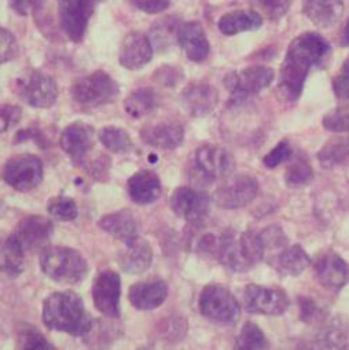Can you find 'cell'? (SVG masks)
Instances as JSON below:
<instances>
[{
    "instance_id": "cell-1",
    "label": "cell",
    "mask_w": 349,
    "mask_h": 350,
    "mask_svg": "<svg viewBox=\"0 0 349 350\" xmlns=\"http://www.w3.org/2000/svg\"><path fill=\"white\" fill-rule=\"evenodd\" d=\"M330 54L328 42L313 32L297 36L289 46L278 77V92L285 102H296L304 90L308 73Z\"/></svg>"
},
{
    "instance_id": "cell-2",
    "label": "cell",
    "mask_w": 349,
    "mask_h": 350,
    "mask_svg": "<svg viewBox=\"0 0 349 350\" xmlns=\"http://www.w3.org/2000/svg\"><path fill=\"white\" fill-rule=\"evenodd\" d=\"M43 321L50 329L76 336L87 335L92 325L83 299L73 291L51 294L43 305Z\"/></svg>"
},
{
    "instance_id": "cell-3",
    "label": "cell",
    "mask_w": 349,
    "mask_h": 350,
    "mask_svg": "<svg viewBox=\"0 0 349 350\" xmlns=\"http://www.w3.org/2000/svg\"><path fill=\"white\" fill-rule=\"evenodd\" d=\"M266 249L260 234L233 230L223 231L219 237L216 258L233 272H246L263 261Z\"/></svg>"
},
{
    "instance_id": "cell-4",
    "label": "cell",
    "mask_w": 349,
    "mask_h": 350,
    "mask_svg": "<svg viewBox=\"0 0 349 350\" xmlns=\"http://www.w3.org/2000/svg\"><path fill=\"white\" fill-rule=\"evenodd\" d=\"M43 272L57 283L76 284L87 276L86 258L75 249L64 246L46 247L40 254Z\"/></svg>"
},
{
    "instance_id": "cell-5",
    "label": "cell",
    "mask_w": 349,
    "mask_h": 350,
    "mask_svg": "<svg viewBox=\"0 0 349 350\" xmlns=\"http://www.w3.org/2000/svg\"><path fill=\"white\" fill-rule=\"evenodd\" d=\"M200 312L214 323L233 324L240 319L241 306L230 290L220 284H209L201 293Z\"/></svg>"
},
{
    "instance_id": "cell-6",
    "label": "cell",
    "mask_w": 349,
    "mask_h": 350,
    "mask_svg": "<svg viewBox=\"0 0 349 350\" xmlns=\"http://www.w3.org/2000/svg\"><path fill=\"white\" fill-rule=\"evenodd\" d=\"M118 95L117 83L105 72H95L76 81L72 87V98L86 106L110 103Z\"/></svg>"
},
{
    "instance_id": "cell-7",
    "label": "cell",
    "mask_w": 349,
    "mask_h": 350,
    "mask_svg": "<svg viewBox=\"0 0 349 350\" xmlns=\"http://www.w3.org/2000/svg\"><path fill=\"white\" fill-rule=\"evenodd\" d=\"M2 179L14 190L28 193L42 183L43 163L35 155H17L6 162Z\"/></svg>"
},
{
    "instance_id": "cell-8",
    "label": "cell",
    "mask_w": 349,
    "mask_h": 350,
    "mask_svg": "<svg viewBox=\"0 0 349 350\" xmlns=\"http://www.w3.org/2000/svg\"><path fill=\"white\" fill-rule=\"evenodd\" d=\"M101 0H58L60 21L64 32L75 43L84 38L90 18Z\"/></svg>"
},
{
    "instance_id": "cell-9",
    "label": "cell",
    "mask_w": 349,
    "mask_h": 350,
    "mask_svg": "<svg viewBox=\"0 0 349 350\" xmlns=\"http://www.w3.org/2000/svg\"><path fill=\"white\" fill-rule=\"evenodd\" d=\"M259 193V183L249 174H237L230 176L215 191L214 201L218 206L234 211L249 205Z\"/></svg>"
},
{
    "instance_id": "cell-10",
    "label": "cell",
    "mask_w": 349,
    "mask_h": 350,
    "mask_svg": "<svg viewBox=\"0 0 349 350\" xmlns=\"http://www.w3.org/2000/svg\"><path fill=\"white\" fill-rule=\"evenodd\" d=\"M274 77V70L270 68L250 66L227 75L224 84L234 100H242L271 85Z\"/></svg>"
},
{
    "instance_id": "cell-11",
    "label": "cell",
    "mask_w": 349,
    "mask_h": 350,
    "mask_svg": "<svg viewBox=\"0 0 349 350\" xmlns=\"http://www.w3.org/2000/svg\"><path fill=\"white\" fill-rule=\"evenodd\" d=\"M244 304L249 313L279 316L287 310L290 301L281 288L248 284L244 291Z\"/></svg>"
},
{
    "instance_id": "cell-12",
    "label": "cell",
    "mask_w": 349,
    "mask_h": 350,
    "mask_svg": "<svg viewBox=\"0 0 349 350\" xmlns=\"http://www.w3.org/2000/svg\"><path fill=\"white\" fill-rule=\"evenodd\" d=\"M170 208L179 217L185 219L193 226H201L209 215L211 198L208 194L200 190L192 187H179L172 194Z\"/></svg>"
},
{
    "instance_id": "cell-13",
    "label": "cell",
    "mask_w": 349,
    "mask_h": 350,
    "mask_svg": "<svg viewBox=\"0 0 349 350\" xmlns=\"http://www.w3.org/2000/svg\"><path fill=\"white\" fill-rule=\"evenodd\" d=\"M196 165L207 180L227 179L235 170V159L230 151L215 144H204L196 152Z\"/></svg>"
},
{
    "instance_id": "cell-14",
    "label": "cell",
    "mask_w": 349,
    "mask_h": 350,
    "mask_svg": "<svg viewBox=\"0 0 349 350\" xmlns=\"http://www.w3.org/2000/svg\"><path fill=\"white\" fill-rule=\"evenodd\" d=\"M121 279L113 271H103L95 279L92 286V298L96 309L112 319L120 316Z\"/></svg>"
},
{
    "instance_id": "cell-15",
    "label": "cell",
    "mask_w": 349,
    "mask_h": 350,
    "mask_svg": "<svg viewBox=\"0 0 349 350\" xmlns=\"http://www.w3.org/2000/svg\"><path fill=\"white\" fill-rule=\"evenodd\" d=\"M313 269L316 280L328 290L339 291L349 283V264L334 252L322 254Z\"/></svg>"
},
{
    "instance_id": "cell-16",
    "label": "cell",
    "mask_w": 349,
    "mask_h": 350,
    "mask_svg": "<svg viewBox=\"0 0 349 350\" xmlns=\"http://www.w3.org/2000/svg\"><path fill=\"white\" fill-rule=\"evenodd\" d=\"M51 234V220L43 216H29L20 223L18 230L14 235L17 237L25 252H36L46 249V245L50 241Z\"/></svg>"
},
{
    "instance_id": "cell-17",
    "label": "cell",
    "mask_w": 349,
    "mask_h": 350,
    "mask_svg": "<svg viewBox=\"0 0 349 350\" xmlns=\"http://www.w3.org/2000/svg\"><path fill=\"white\" fill-rule=\"evenodd\" d=\"M25 100L38 109L51 107L58 98V87L53 77L42 72H34L24 85Z\"/></svg>"
},
{
    "instance_id": "cell-18",
    "label": "cell",
    "mask_w": 349,
    "mask_h": 350,
    "mask_svg": "<svg viewBox=\"0 0 349 350\" xmlns=\"http://www.w3.org/2000/svg\"><path fill=\"white\" fill-rule=\"evenodd\" d=\"M61 147L72 159L81 162L94 147V129L84 122L66 126L61 135Z\"/></svg>"
},
{
    "instance_id": "cell-19",
    "label": "cell",
    "mask_w": 349,
    "mask_h": 350,
    "mask_svg": "<svg viewBox=\"0 0 349 350\" xmlns=\"http://www.w3.org/2000/svg\"><path fill=\"white\" fill-rule=\"evenodd\" d=\"M178 42L188 58L193 62H203L208 58L211 46L205 31L198 23H186L179 27Z\"/></svg>"
},
{
    "instance_id": "cell-20",
    "label": "cell",
    "mask_w": 349,
    "mask_h": 350,
    "mask_svg": "<svg viewBox=\"0 0 349 350\" xmlns=\"http://www.w3.org/2000/svg\"><path fill=\"white\" fill-rule=\"evenodd\" d=\"M153 58V46L143 33H129L120 50V64L131 70L140 69Z\"/></svg>"
},
{
    "instance_id": "cell-21",
    "label": "cell",
    "mask_w": 349,
    "mask_h": 350,
    "mask_svg": "<svg viewBox=\"0 0 349 350\" xmlns=\"http://www.w3.org/2000/svg\"><path fill=\"white\" fill-rule=\"evenodd\" d=\"M185 137L183 126L178 122L162 121L147 125L142 131V139L157 148L173 150L182 144Z\"/></svg>"
},
{
    "instance_id": "cell-22",
    "label": "cell",
    "mask_w": 349,
    "mask_h": 350,
    "mask_svg": "<svg viewBox=\"0 0 349 350\" xmlns=\"http://www.w3.org/2000/svg\"><path fill=\"white\" fill-rule=\"evenodd\" d=\"M302 12L320 29L334 27L344 12V0H302Z\"/></svg>"
},
{
    "instance_id": "cell-23",
    "label": "cell",
    "mask_w": 349,
    "mask_h": 350,
    "mask_svg": "<svg viewBox=\"0 0 349 350\" xmlns=\"http://www.w3.org/2000/svg\"><path fill=\"white\" fill-rule=\"evenodd\" d=\"M129 301L139 310H151L164 304L168 295V286L164 280L154 279L140 282L129 288Z\"/></svg>"
},
{
    "instance_id": "cell-24",
    "label": "cell",
    "mask_w": 349,
    "mask_h": 350,
    "mask_svg": "<svg viewBox=\"0 0 349 350\" xmlns=\"http://www.w3.org/2000/svg\"><path fill=\"white\" fill-rule=\"evenodd\" d=\"M128 194L138 205L155 202L161 196V182L151 170H139L128 180Z\"/></svg>"
},
{
    "instance_id": "cell-25",
    "label": "cell",
    "mask_w": 349,
    "mask_h": 350,
    "mask_svg": "<svg viewBox=\"0 0 349 350\" xmlns=\"http://www.w3.org/2000/svg\"><path fill=\"white\" fill-rule=\"evenodd\" d=\"M124 245L125 249L118 256L120 267L122 271L131 275H138L147 271L153 260V250L150 245L139 237Z\"/></svg>"
},
{
    "instance_id": "cell-26",
    "label": "cell",
    "mask_w": 349,
    "mask_h": 350,
    "mask_svg": "<svg viewBox=\"0 0 349 350\" xmlns=\"http://www.w3.org/2000/svg\"><path fill=\"white\" fill-rule=\"evenodd\" d=\"M183 102L188 110L197 117L209 114L218 105V91L205 83H193L183 91Z\"/></svg>"
},
{
    "instance_id": "cell-27",
    "label": "cell",
    "mask_w": 349,
    "mask_h": 350,
    "mask_svg": "<svg viewBox=\"0 0 349 350\" xmlns=\"http://www.w3.org/2000/svg\"><path fill=\"white\" fill-rule=\"evenodd\" d=\"M99 227L122 243L131 242L139 237L136 219L132 212L125 209L103 216L99 221Z\"/></svg>"
},
{
    "instance_id": "cell-28",
    "label": "cell",
    "mask_w": 349,
    "mask_h": 350,
    "mask_svg": "<svg viewBox=\"0 0 349 350\" xmlns=\"http://www.w3.org/2000/svg\"><path fill=\"white\" fill-rule=\"evenodd\" d=\"M344 347V331L339 327H328L312 338L296 339L287 350H341Z\"/></svg>"
},
{
    "instance_id": "cell-29",
    "label": "cell",
    "mask_w": 349,
    "mask_h": 350,
    "mask_svg": "<svg viewBox=\"0 0 349 350\" xmlns=\"http://www.w3.org/2000/svg\"><path fill=\"white\" fill-rule=\"evenodd\" d=\"M272 265L282 276H298L311 265V260L300 245H293L276 253Z\"/></svg>"
},
{
    "instance_id": "cell-30",
    "label": "cell",
    "mask_w": 349,
    "mask_h": 350,
    "mask_svg": "<svg viewBox=\"0 0 349 350\" xmlns=\"http://www.w3.org/2000/svg\"><path fill=\"white\" fill-rule=\"evenodd\" d=\"M263 17L256 12L237 10L224 14L219 20V29L226 36H235L261 28Z\"/></svg>"
},
{
    "instance_id": "cell-31",
    "label": "cell",
    "mask_w": 349,
    "mask_h": 350,
    "mask_svg": "<svg viewBox=\"0 0 349 350\" xmlns=\"http://www.w3.org/2000/svg\"><path fill=\"white\" fill-rule=\"evenodd\" d=\"M25 268V249L13 234L0 242V271L18 276Z\"/></svg>"
},
{
    "instance_id": "cell-32",
    "label": "cell",
    "mask_w": 349,
    "mask_h": 350,
    "mask_svg": "<svg viewBox=\"0 0 349 350\" xmlns=\"http://www.w3.org/2000/svg\"><path fill=\"white\" fill-rule=\"evenodd\" d=\"M313 179V170L308 159L301 155H292V159L285 172V183L290 189H301L311 183Z\"/></svg>"
},
{
    "instance_id": "cell-33",
    "label": "cell",
    "mask_w": 349,
    "mask_h": 350,
    "mask_svg": "<svg viewBox=\"0 0 349 350\" xmlns=\"http://www.w3.org/2000/svg\"><path fill=\"white\" fill-rule=\"evenodd\" d=\"M158 105L157 94L153 90L142 88L133 91L124 102L125 111L133 118H142L151 113Z\"/></svg>"
},
{
    "instance_id": "cell-34",
    "label": "cell",
    "mask_w": 349,
    "mask_h": 350,
    "mask_svg": "<svg viewBox=\"0 0 349 350\" xmlns=\"http://www.w3.org/2000/svg\"><path fill=\"white\" fill-rule=\"evenodd\" d=\"M349 158V139L335 137L319 150L318 159L323 167H333L341 165Z\"/></svg>"
},
{
    "instance_id": "cell-35",
    "label": "cell",
    "mask_w": 349,
    "mask_h": 350,
    "mask_svg": "<svg viewBox=\"0 0 349 350\" xmlns=\"http://www.w3.org/2000/svg\"><path fill=\"white\" fill-rule=\"evenodd\" d=\"M235 350H270V342L259 325L248 321L237 336Z\"/></svg>"
},
{
    "instance_id": "cell-36",
    "label": "cell",
    "mask_w": 349,
    "mask_h": 350,
    "mask_svg": "<svg viewBox=\"0 0 349 350\" xmlns=\"http://www.w3.org/2000/svg\"><path fill=\"white\" fill-rule=\"evenodd\" d=\"M99 139L102 144L113 152H128L133 147L129 135L117 126L102 128L99 132Z\"/></svg>"
},
{
    "instance_id": "cell-37",
    "label": "cell",
    "mask_w": 349,
    "mask_h": 350,
    "mask_svg": "<svg viewBox=\"0 0 349 350\" xmlns=\"http://www.w3.org/2000/svg\"><path fill=\"white\" fill-rule=\"evenodd\" d=\"M292 0H250L255 12L271 21L281 20L289 10Z\"/></svg>"
},
{
    "instance_id": "cell-38",
    "label": "cell",
    "mask_w": 349,
    "mask_h": 350,
    "mask_svg": "<svg viewBox=\"0 0 349 350\" xmlns=\"http://www.w3.org/2000/svg\"><path fill=\"white\" fill-rule=\"evenodd\" d=\"M47 211L51 215V217H54L60 221H72L79 215L76 202L69 197L53 198L47 205Z\"/></svg>"
},
{
    "instance_id": "cell-39",
    "label": "cell",
    "mask_w": 349,
    "mask_h": 350,
    "mask_svg": "<svg viewBox=\"0 0 349 350\" xmlns=\"http://www.w3.org/2000/svg\"><path fill=\"white\" fill-rule=\"evenodd\" d=\"M323 128L328 132H349V107H337L328 111L322 120Z\"/></svg>"
},
{
    "instance_id": "cell-40",
    "label": "cell",
    "mask_w": 349,
    "mask_h": 350,
    "mask_svg": "<svg viewBox=\"0 0 349 350\" xmlns=\"http://www.w3.org/2000/svg\"><path fill=\"white\" fill-rule=\"evenodd\" d=\"M178 31L179 27L177 28V24H174L173 18H165L159 23L157 21V24L151 29V39L157 47L169 46V43H172L173 40V36H178Z\"/></svg>"
},
{
    "instance_id": "cell-41",
    "label": "cell",
    "mask_w": 349,
    "mask_h": 350,
    "mask_svg": "<svg viewBox=\"0 0 349 350\" xmlns=\"http://www.w3.org/2000/svg\"><path fill=\"white\" fill-rule=\"evenodd\" d=\"M260 238L263 241L266 253L268 250H278V249L283 250L287 246V237L285 235L282 228L278 226H270L264 228L260 234Z\"/></svg>"
},
{
    "instance_id": "cell-42",
    "label": "cell",
    "mask_w": 349,
    "mask_h": 350,
    "mask_svg": "<svg viewBox=\"0 0 349 350\" xmlns=\"http://www.w3.org/2000/svg\"><path fill=\"white\" fill-rule=\"evenodd\" d=\"M292 155H293V150L290 143L287 140H282L263 158V163L266 167L274 169L279 166L282 162L290 159Z\"/></svg>"
},
{
    "instance_id": "cell-43",
    "label": "cell",
    "mask_w": 349,
    "mask_h": 350,
    "mask_svg": "<svg viewBox=\"0 0 349 350\" xmlns=\"http://www.w3.org/2000/svg\"><path fill=\"white\" fill-rule=\"evenodd\" d=\"M17 54V40L14 35L8 31L0 28V65L9 62Z\"/></svg>"
},
{
    "instance_id": "cell-44",
    "label": "cell",
    "mask_w": 349,
    "mask_h": 350,
    "mask_svg": "<svg viewBox=\"0 0 349 350\" xmlns=\"http://www.w3.org/2000/svg\"><path fill=\"white\" fill-rule=\"evenodd\" d=\"M333 91L339 99H349V57L344 61L341 72L333 80Z\"/></svg>"
},
{
    "instance_id": "cell-45",
    "label": "cell",
    "mask_w": 349,
    "mask_h": 350,
    "mask_svg": "<svg viewBox=\"0 0 349 350\" xmlns=\"http://www.w3.org/2000/svg\"><path fill=\"white\" fill-rule=\"evenodd\" d=\"M21 350H57L42 334L36 331L25 332Z\"/></svg>"
},
{
    "instance_id": "cell-46",
    "label": "cell",
    "mask_w": 349,
    "mask_h": 350,
    "mask_svg": "<svg viewBox=\"0 0 349 350\" xmlns=\"http://www.w3.org/2000/svg\"><path fill=\"white\" fill-rule=\"evenodd\" d=\"M9 5L20 16H28L31 13L38 16L44 10L43 0H9Z\"/></svg>"
},
{
    "instance_id": "cell-47",
    "label": "cell",
    "mask_w": 349,
    "mask_h": 350,
    "mask_svg": "<svg viewBox=\"0 0 349 350\" xmlns=\"http://www.w3.org/2000/svg\"><path fill=\"white\" fill-rule=\"evenodd\" d=\"M300 312L301 319L307 323L318 321L319 319H323V312L316 306V304L305 297L300 298Z\"/></svg>"
},
{
    "instance_id": "cell-48",
    "label": "cell",
    "mask_w": 349,
    "mask_h": 350,
    "mask_svg": "<svg viewBox=\"0 0 349 350\" xmlns=\"http://www.w3.org/2000/svg\"><path fill=\"white\" fill-rule=\"evenodd\" d=\"M21 118V109L16 106H6L0 109V133L6 132L13 124Z\"/></svg>"
},
{
    "instance_id": "cell-49",
    "label": "cell",
    "mask_w": 349,
    "mask_h": 350,
    "mask_svg": "<svg viewBox=\"0 0 349 350\" xmlns=\"http://www.w3.org/2000/svg\"><path fill=\"white\" fill-rule=\"evenodd\" d=\"M131 3L144 13L155 14L168 9L170 0H131Z\"/></svg>"
},
{
    "instance_id": "cell-50",
    "label": "cell",
    "mask_w": 349,
    "mask_h": 350,
    "mask_svg": "<svg viewBox=\"0 0 349 350\" xmlns=\"http://www.w3.org/2000/svg\"><path fill=\"white\" fill-rule=\"evenodd\" d=\"M341 43L344 46H349V20L344 28V32H342V36H341Z\"/></svg>"
},
{
    "instance_id": "cell-51",
    "label": "cell",
    "mask_w": 349,
    "mask_h": 350,
    "mask_svg": "<svg viewBox=\"0 0 349 350\" xmlns=\"http://www.w3.org/2000/svg\"><path fill=\"white\" fill-rule=\"evenodd\" d=\"M139 350H150V349H139Z\"/></svg>"
}]
</instances>
